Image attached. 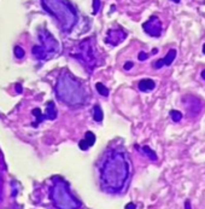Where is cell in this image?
Segmentation results:
<instances>
[{
  "label": "cell",
  "mask_w": 205,
  "mask_h": 209,
  "mask_svg": "<svg viewBox=\"0 0 205 209\" xmlns=\"http://www.w3.org/2000/svg\"><path fill=\"white\" fill-rule=\"evenodd\" d=\"M85 140L88 143V145L89 146H93L94 145V143H95V135L92 133V132H87L86 133V138Z\"/></svg>",
  "instance_id": "15"
},
{
  "label": "cell",
  "mask_w": 205,
  "mask_h": 209,
  "mask_svg": "<svg viewBox=\"0 0 205 209\" xmlns=\"http://www.w3.org/2000/svg\"><path fill=\"white\" fill-rule=\"evenodd\" d=\"M15 55H16L17 58H22V57L24 56V51H23V48H21L19 46H16V47H15Z\"/></svg>",
  "instance_id": "16"
},
{
  "label": "cell",
  "mask_w": 205,
  "mask_h": 209,
  "mask_svg": "<svg viewBox=\"0 0 205 209\" xmlns=\"http://www.w3.org/2000/svg\"><path fill=\"white\" fill-rule=\"evenodd\" d=\"M147 58H148V55L146 53V52H144V51L140 52L139 56H138V59H139V61H146Z\"/></svg>",
  "instance_id": "18"
},
{
  "label": "cell",
  "mask_w": 205,
  "mask_h": 209,
  "mask_svg": "<svg viewBox=\"0 0 205 209\" xmlns=\"http://www.w3.org/2000/svg\"><path fill=\"white\" fill-rule=\"evenodd\" d=\"M124 209H136V205H135L134 203H132V202H130V203H128V204L125 205V208H124Z\"/></svg>",
  "instance_id": "21"
},
{
  "label": "cell",
  "mask_w": 205,
  "mask_h": 209,
  "mask_svg": "<svg viewBox=\"0 0 205 209\" xmlns=\"http://www.w3.org/2000/svg\"><path fill=\"white\" fill-rule=\"evenodd\" d=\"M130 175V162L124 151L115 149L110 151L100 167V181L106 191L120 192Z\"/></svg>",
  "instance_id": "1"
},
{
  "label": "cell",
  "mask_w": 205,
  "mask_h": 209,
  "mask_svg": "<svg viewBox=\"0 0 205 209\" xmlns=\"http://www.w3.org/2000/svg\"><path fill=\"white\" fill-rule=\"evenodd\" d=\"M176 55H177L176 50L175 48H170L168 51V53L165 55L164 58H161V59H158V61L155 62V64H153V68H155V69H161L163 67H170L171 63L176 58Z\"/></svg>",
  "instance_id": "9"
},
{
  "label": "cell",
  "mask_w": 205,
  "mask_h": 209,
  "mask_svg": "<svg viewBox=\"0 0 205 209\" xmlns=\"http://www.w3.org/2000/svg\"><path fill=\"white\" fill-rule=\"evenodd\" d=\"M143 29L146 34H148L152 37H159L162 34V22L157 16H151L144 24Z\"/></svg>",
  "instance_id": "7"
},
{
  "label": "cell",
  "mask_w": 205,
  "mask_h": 209,
  "mask_svg": "<svg viewBox=\"0 0 205 209\" xmlns=\"http://www.w3.org/2000/svg\"><path fill=\"white\" fill-rule=\"evenodd\" d=\"M79 146H80V149H81V150H83V151H85V150H87V149L89 148L88 143H87V141H86L85 139H82V140H81V141L79 143Z\"/></svg>",
  "instance_id": "17"
},
{
  "label": "cell",
  "mask_w": 205,
  "mask_h": 209,
  "mask_svg": "<svg viewBox=\"0 0 205 209\" xmlns=\"http://www.w3.org/2000/svg\"><path fill=\"white\" fill-rule=\"evenodd\" d=\"M143 152L147 156V157L151 160V161H157L158 160V157H157V154L153 151L150 146H147V145H145V146H143Z\"/></svg>",
  "instance_id": "11"
},
{
  "label": "cell",
  "mask_w": 205,
  "mask_h": 209,
  "mask_svg": "<svg viewBox=\"0 0 205 209\" xmlns=\"http://www.w3.org/2000/svg\"><path fill=\"white\" fill-rule=\"evenodd\" d=\"M169 114H170V117H171L173 122H175V123L180 122L182 120V117H183V115H182V112L180 110H170Z\"/></svg>",
  "instance_id": "12"
},
{
  "label": "cell",
  "mask_w": 205,
  "mask_h": 209,
  "mask_svg": "<svg viewBox=\"0 0 205 209\" xmlns=\"http://www.w3.org/2000/svg\"><path fill=\"white\" fill-rule=\"evenodd\" d=\"M200 77H201L203 80H205V69L201 70V73H200Z\"/></svg>",
  "instance_id": "23"
},
{
  "label": "cell",
  "mask_w": 205,
  "mask_h": 209,
  "mask_svg": "<svg viewBox=\"0 0 205 209\" xmlns=\"http://www.w3.org/2000/svg\"><path fill=\"white\" fill-rule=\"evenodd\" d=\"M138 87L141 92H151V91H153L156 88V82L152 79H143L139 82Z\"/></svg>",
  "instance_id": "10"
},
{
  "label": "cell",
  "mask_w": 205,
  "mask_h": 209,
  "mask_svg": "<svg viewBox=\"0 0 205 209\" xmlns=\"http://www.w3.org/2000/svg\"><path fill=\"white\" fill-rule=\"evenodd\" d=\"M185 209H192V205H191V201H189V200H186V201H185Z\"/></svg>",
  "instance_id": "22"
},
{
  "label": "cell",
  "mask_w": 205,
  "mask_h": 209,
  "mask_svg": "<svg viewBox=\"0 0 205 209\" xmlns=\"http://www.w3.org/2000/svg\"><path fill=\"white\" fill-rule=\"evenodd\" d=\"M94 120L97 122H101L102 121V111L100 109V107H94Z\"/></svg>",
  "instance_id": "14"
},
{
  "label": "cell",
  "mask_w": 205,
  "mask_h": 209,
  "mask_svg": "<svg viewBox=\"0 0 205 209\" xmlns=\"http://www.w3.org/2000/svg\"><path fill=\"white\" fill-rule=\"evenodd\" d=\"M56 93L58 99L68 105H81L87 100L88 94L86 87L69 71H63L58 77Z\"/></svg>",
  "instance_id": "2"
},
{
  "label": "cell",
  "mask_w": 205,
  "mask_h": 209,
  "mask_svg": "<svg viewBox=\"0 0 205 209\" xmlns=\"http://www.w3.org/2000/svg\"><path fill=\"white\" fill-rule=\"evenodd\" d=\"M41 5L58 21L64 32H70L77 22V14L67 0H41Z\"/></svg>",
  "instance_id": "3"
},
{
  "label": "cell",
  "mask_w": 205,
  "mask_h": 209,
  "mask_svg": "<svg viewBox=\"0 0 205 209\" xmlns=\"http://www.w3.org/2000/svg\"><path fill=\"white\" fill-rule=\"evenodd\" d=\"M127 37V33L118 28V29H110L108 33V37H106V43L112 45V46H116L118 44H121L124 39Z\"/></svg>",
  "instance_id": "8"
},
{
  "label": "cell",
  "mask_w": 205,
  "mask_h": 209,
  "mask_svg": "<svg viewBox=\"0 0 205 209\" xmlns=\"http://www.w3.org/2000/svg\"><path fill=\"white\" fill-rule=\"evenodd\" d=\"M93 46V39H86L79 44L77 48L71 52V56L82 62L87 68L93 69L97 64V56Z\"/></svg>",
  "instance_id": "5"
},
{
  "label": "cell",
  "mask_w": 205,
  "mask_h": 209,
  "mask_svg": "<svg viewBox=\"0 0 205 209\" xmlns=\"http://www.w3.org/2000/svg\"><path fill=\"white\" fill-rule=\"evenodd\" d=\"M93 7H94L93 14H97V12L99 11V7H100V0H94V1H93Z\"/></svg>",
  "instance_id": "19"
},
{
  "label": "cell",
  "mask_w": 205,
  "mask_h": 209,
  "mask_svg": "<svg viewBox=\"0 0 205 209\" xmlns=\"http://www.w3.org/2000/svg\"><path fill=\"white\" fill-rule=\"evenodd\" d=\"M133 65H134V64H133V62H127V63H125V65H124V69H125V70H129V69H132V68H133Z\"/></svg>",
  "instance_id": "20"
},
{
  "label": "cell",
  "mask_w": 205,
  "mask_h": 209,
  "mask_svg": "<svg viewBox=\"0 0 205 209\" xmlns=\"http://www.w3.org/2000/svg\"><path fill=\"white\" fill-rule=\"evenodd\" d=\"M40 39H41V45H37V46L33 47V53L35 57L40 58V59H46L52 55H54L58 51L59 44L51 34L45 32V35L41 34Z\"/></svg>",
  "instance_id": "6"
},
{
  "label": "cell",
  "mask_w": 205,
  "mask_h": 209,
  "mask_svg": "<svg viewBox=\"0 0 205 209\" xmlns=\"http://www.w3.org/2000/svg\"><path fill=\"white\" fill-rule=\"evenodd\" d=\"M171 1H173V3H175V4H178V3L181 1V0H171Z\"/></svg>",
  "instance_id": "24"
},
{
  "label": "cell",
  "mask_w": 205,
  "mask_h": 209,
  "mask_svg": "<svg viewBox=\"0 0 205 209\" xmlns=\"http://www.w3.org/2000/svg\"><path fill=\"white\" fill-rule=\"evenodd\" d=\"M95 88H97V91L99 92V94H101V96H104V97H106V96H109V89L102 85V84H100V82H98L97 85H95Z\"/></svg>",
  "instance_id": "13"
},
{
  "label": "cell",
  "mask_w": 205,
  "mask_h": 209,
  "mask_svg": "<svg viewBox=\"0 0 205 209\" xmlns=\"http://www.w3.org/2000/svg\"><path fill=\"white\" fill-rule=\"evenodd\" d=\"M49 198L57 209H79L81 203L70 192L69 185L64 180L57 179L51 187Z\"/></svg>",
  "instance_id": "4"
},
{
  "label": "cell",
  "mask_w": 205,
  "mask_h": 209,
  "mask_svg": "<svg viewBox=\"0 0 205 209\" xmlns=\"http://www.w3.org/2000/svg\"><path fill=\"white\" fill-rule=\"evenodd\" d=\"M203 53H204V55H205V44H204V45H203Z\"/></svg>",
  "instance_id": "25"
}]
</instances>
